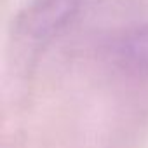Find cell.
I'll list each match as a JSON object with an SVG mask.
<instances>
[{"instance_id":"cell-1","label":"cell","mask_w":148,"mask_h":148,"mask_svg":"<svg viewBox=\"0 0 148 148\" xmlns=\"http://www.w3.org/2000/svg\"><path fill=\"white\" fill-rule=\"evenodd\" d=\"M79 12V0H38L21 14L18 26L30 40L44 42L68 28Z\"/></svg>"},{"instance_id":"cell-2","label":"cell","mask_w":148,"mask_h":148,"mask_svg":"<svg viewBox=\"0 0 148 148\" xmlns=\"http://www.w3.org/2000/svg\"><path fill=\"white\" fill-rule=\"evenodd\" d=\"M119 61L134 71H148V25L129 30L117 42Z\"/></svg>"}]
</instances>
